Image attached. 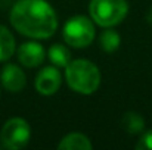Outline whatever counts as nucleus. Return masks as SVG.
Listing matches in <instances>:
<instances>
[{
  "label": "nucleus",
  "instance_id": "nucleus-1",
  "mask_svg": "<svg viewBox=\"0 0 152 150\" xmlns=\"http://www.w3.org/2000/svg\"><path fill=\"white\" fill-rule=\"evenodd\" d=\"M10 24L22 36L43 40L58 28L56 13L45 0H19L10 10Z\"/></svg>",
  "mask_w": 152,
  "mask_h": 150
},
{
  "label": "nucleus",
  "instance_id": "nucleus-2",
  "mask_svg": "<svg viewBox=\"0 0 152 150\" xmlns=\"http://www.w3.org/2000/svg\"><path fill=\"white\" fill-rule=\"evenodd\" d=\"M65 78L71 90L80 94H93L101 86L98 66L86 59H75L65 66Z\"/></svg>",
  "mask_w": 152,
  "mask_h": 150
},
{
  "label": "nucleus",
  "instance_id": "nucleus-3",
  "mask_svg": "<svg viewBox=\"0 0 152 150\" xmlns=\"http://www.w3.org/2000/svg\"><path fill=\"white\" fill-rule=\"evenodd\" d=\"M89 12L98 25L111 28L124 21L129 12V4L126 0H92Z\"/></svg>",
  "mask_w": 152,
  "mask_h": 150
},
{
  "label": "nucleus",
  "instance_id": "nucleus-4",
  "mask_svg": "<svg viewBox=\"0 0 152 150\" xmlns=\"http://www.w3.org/2000/svg\"><path fill=\"white\" fill-rule=\"evenodd\" d=\"M95 38V25L87 16H72L64 27V40L66 44L83 49L87 47Z\"/></svg>",
  "mask_w": 152,
  "mask_h": 150
},
{
  "label": "nucleus",
  "instance_id": "nucleus-5",
  "mask_svg": "<svg viewBox=\"0 0 152 150\" xmlns=\"http://www.w3.org/2000/svg\"><path fill=\"white\" fill-rule=\"evenodd\" d=\"M31 137V128L22 118H12L6 121L0 131V141L4 149L18 150L27 146Z\"/></svg>",
  "mask_w": 152,
  "mask_h": 150
},
{
  "label": "nucleus",
  "instance_id": "nucleus-6",
  "mask_svg": "<svg viewBox=\"0 0 152 150\" xmlns=\"http://www.w3.org/2000/svg\"><path fill=\"white\" fill-rule=\"evenodd\" d=\"M61 83L62 77L59 69L55 66H46L36 77V90L42 96H52L59 90Z\"/></svg>",
  "mask_w": 152,
  "mask_h": 150
},
{
  "label": "nucleus",
  "instance_id": "nucleus-7",
  "mask_svg": "<svg viewBox=\"0 0 152 150\" xmlns=\"http://www.w3.org/2000/svg\"><path fill=\"white\" fill-rule=\"evenodd\" d=\"M45 56H46V51L43 49V46L36 41L22 43L21 47L18 49V60L25 68L40 66L45 62Z\"/></svg>",
  "mask_w": 152,
  "mask_h": 150
},
{
  "label": "nucleus",
  "instance_id": "nucleus-8",
  "mask_svg": "<svg viewBox=\"0 0 152 150\" xmlns=\"http://www.w3.org/2000/svg\"><path fill=\"white\" fill-rule=\"evenodd\" d=\"M0 81L3 84V87L7 90V91H12V93H18L21 91L24 87H25V74L24 71L13 65V63H9L6 65L1 72H0Z\"/></svg>",
  "mask_w": 152,
  "mask_h": 150
},
{
  "label": "nucleus",
  "instance_id": "nucleus-9",
  "mask_svg": "<svg viewBox=\"0 0 152 150\" xmlns=\"http://www.w3.org/2000/svg\"><path fill=\"white\" fill-rule=\"evenodd\" d=\"M92 147V141L81 133L66 134L58 144V149L61 150H90Z\"/></svg>",
  "mask_w": 152,
  "mask_h": 150
},
{
  "label": "nucleus",
  "instance_id": "nucleus-10",
  "mask_svg": "<svg viewBox=\"0 0 152 150\" xmlns=\"http://www.w3.org/2000/svg\"><path fill=\"white\" fill-rule=\"evenodd\" d=\"M15 51V38L12 33L0 25V62L7 60Z\"/></svg>",
  "mask_w": 152,
  "mask_h": 150
},
{
  "label": "nucleus",
  "instance_id": "nucleus-11",
  "mask_svg": "<svg viewBox=\"0 0 152 150\" xmlns=\"http://www.w3.org/2000/svg\"><path fill=\"white\" fill-rule=\"evenodd\" d=\"M121 125L127 133L139 134L145 128V119L137 112H127V113H124V116L121 119Z\"/></svg>",
  "mask_w": 152,
  "mask_h": 150
},
{
  "label": "nucleus",
  "instance_id": "nucleus-12",
  "mask_svg": "<svg viewBox=\"0 0 152 150\" xmlns=\"http://www.w3.org/2000/svg\"><path fill=\"white\" fill-rule=\"evenodd\" d=\"M48 56H49L52 63L59 66V68H65L69 63V57H71L69 50L62 44H53L48 51Z\"/></svg>",
  "mask_w": 152,
  "mask_h": 150
},
{
  "label": "nucleus",
  "instance_id": "nucleus-13",
  "mask_svg": "<svg viewBox=\"0 0 152 150\" xmlns=\"http://www.w3.org/2000/svg\"><path fill=\"white\" fill-rule=\"evenodd\" d=\"M99 43H101V49L105 50L106 53H112L120 47L121 44V37L118 36V33L112 31V30H106L103 31L99 37Z\"/></svg>",
  "mask_w": 152,
  "mask_h": 150
},
{
  "label": "nucleus",
  "instance_id": "nucleus-14",
  "mask_svg": "<svg viewBox=\"0 0 152 150\" xmlns=\"http://www.w3.org/2000/svg\"><path fill=\"white\" fill-rule=\"evenodd\" d=\"M137 150H152V130L146 131L136 144Z\"/></svg>",
  "mask_w": 152,
  "mask_h": 150
}]
</instances>
